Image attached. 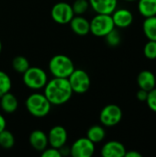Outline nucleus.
<instances>
[{"label":"nucleus","mask_w":156,"mask_h":157,"mask_svg":"<svg viewBox=\"0 0 156 157\" xmlns=\"http://www.w3.org/2000/svg\"><path fill=\"white\" fill-rule=\"evenodd\" d=\"M69 24L72 31L78 36H86L90 33V22L82 15H74Z\"/></svg>","instance_id":"14"},{"label":"nucleus","mask_w":156,"mask_h":157,"mask_svg":"<svg viewBox=\"0 0 156 157\" xmlns=\"http://www.w3.org/2000/svg\"><path fill=\"white\" fill-rule=\"evenodd\" d=\"M47 135L49 145L57 149H60L64 146L68 139V133L66 129L60 125L52 127Z\"/></svg>","instance_id":"10"},{"label":"nucleus","mask_w":156,"mask_h":157,"mask_svg":"<svg viewBox=\"0 0 156 157\" xmlns=\"http://www.w3.org/2000/svg\"><path fill=\"white\" fill-rule=\"evenodd\" d=\"M0 107L4 112L7 114H12L18 108L17 98L9 91L0 97Z\"/></svg>","instance_id":"17"},{"label":"nucleus","mask_w":156,"mask_h":157,"mask_svg":"<svg viewBox=\"0 0 156 157\" xmlns=\"http://www.w3.org/2000/svg\"><path fill=\"white\" fill-rule=\"evenodd\" d=\"M144 56L149 60L156 59V40H148L143 49Z\"/></svg>","instance_id":"26"},{"label":"nucleus","mask_w":156,"mask_h":157,"mask_svg":"<svg viewBox=\"0 0 156 157\" xmlns=\"http://www.w3.org/2000/svg\"><path fill=\"white\" fill-rule=\"evenodd\" d=\"M88 2L97 14L111 15L118 7V0H88Z\"/></svg>","instance_id":"12"},{"label":"nucleus","mask_w":156,"mask_h":157,"mask_svg":"<svg viewBox=\"0 0 156 157\" xmlns=\"http://www.w3.org/2000/svg\"><path fill=\"white\" fill-rule=\"evenodd\" d=\"M148 92H149V91H146V90H143V89H141V88H140V90L137 92L136 97H137V98H138L140 101H144V102H145L146 99H147Z\"/></svg>","instance_id":"29"},{"label":"nucleus","mask_w":156,"mask_h":157,"mask_svg":"<svg viewBox=\"0 0 156 157\" xmlns=\"http://www.w3.org/2000/svg\"><path fill=\"white\" fill-rule=\"evenodd\" d=\"M67 79L70 83V86L74 93L85 94L90 88V76L83 69H74Z\"/></svg>","instance_id":"6"},{"label":"nucleus","mask_w":156,"mask_h":157,"mask_svg":"<svg viewBox=\"0 0 156 157\" xmlns=\"http://www.w3.org/2000/svg\"><path fill=\"white\" fill-rule=\"evenodd\" d=\"M73 90L67 78L53 77L44 86V95L51 105L65 104L73 96Z\"/></svg>","instance_id":"1"},{"label":"nucleus","mask_w":156,"mask_h":157,"mask_svg":"<svg viewBox=\"0 0 156 157\" xmlns=\"http://www.w3.org/2000/svg\"><path fill=\"white\" fill-rule=\"evenodd\" d=\"M145 102L147 103V106L151 110L156 112V87L148 92L147 99Z\"/></svg>","instance_id":"27"},{"label":"nucleus","mask_w":156,"mask_h":157,"mask_svg":"<svg viewBox=\"0 0 156 157\" xmlns=\"http://www.w3.org/2000/svg\"><path fill=\"white\" fill-rule=\"evenodd\" d=\"M41 156L42 157H62V154L59 149L51 147V148H46L41 152Z\"/></svg>","instance_id":"28"},{"label":"nucleus","mask_w":156,"mask_h":157,"mask_svg":"<svg viewBox=\"0 0 156 157\" xmlns=\"http://www.w3.org/2000/svg\"><path fill=\"white\" fill-rule=\"evenodd\" d=\"M122 119L121 109L115 105L109 104L105 106L99 114V121L105 127H113L120 122Z\"/></svg>","instance_id":"7"},{"label":"nucleus","mask_w":156,"mask_h":157,"mask_svg":"<svg viewBox=\"0 0 156 157\" xmlns=\"http://www.w3.org/2000/svg\"><path fill=\"white\" fill-rule=\"evenodd\" d=\"M25 105L28 112L36 118L46 117L50 113L52 106L45 95L41 93L30 94L27 98Z\"/></svg>","instance_id":"2"},{"label":"nucleus","mask_w":156,"mask_h":157,"mask_svg":"<svg viewBox=\"0 0 156 157\" xmlns=\"http://www.w3.org/2000/svg\"><path fill=\"white\" fill-rule=\"evenodd\" d=\"M138 10L144 17L156 16V0H138Z\"/></svg>","instance_id":"18"},{"label":"nucleus","mask_w":156,"mask_h":157,"mask_svg":"<svg viewBox=\"0 0 156 157\" xmlns=\"http://www.w3.org/2000/svg\"><path fill=\"white\" fill-rule=\"evenodd\" d=\"M95 144L86 136L77 139L70 147V155L73 157H91L95 153Z\"/></svg>","instance_id":"9"},{"label":"nucleus","mask_w":156,"mask_h":157,"mask_svg":"<svg viewBox=\"0 0 156 157\" xmlns=\"http://www.w3.org/2000/svg\"><path fill=\"white\" fill-rule=\"evenodd\" d=\"M2 52V42H1V40H0V53Z\"/></svg>","instance_id":"32"},{"label":"nucleus","mask_w":156,"mask_h":157,"mask_svg":"<svg viewBox=\"0 0 156 157\" xmlns=\"http://www.w3.org/2000/svg\"><path fill=\"white\" fill-rule=\"evenodd\" d=\"M124 1H127V2H134V1H138V0H124Z\"/></svg>","instance_id":"33"},{"label":"nucleus","mask_w":156,"mask_h":157,"mask_svg":"<svg viewBox=\"0 0 156 157\" xmlns=\"http://www.w3.org/2000/svg\"><path fill=\"white\" fill-rule=\"evenodd\" d=\"M29 60L24 57V56H16L13 61H12V67L13 69L19 73V74H23L25 73L29 68Z\"/></svg>","instance_id":"22"},{"label":"nucleus","mask_w":156,"mask_h":157,"mask_svg":"<svg viewBox=\"0 0 156 157\" xmlns=\"http://www.w3.org/2000/svg\"><path fill=\"white\" fill-rule=\"evenodd\" d=\"M143 29L149 40H156V16L145 17L143 24Z\"/></svg>","instance_id":"20"},{"label":"nucleus","mask_w":156,"mask_h":157,"mask_svg":"<svg viewBox=\"0 0 156 157\" xmlns=\"http://www.w3.org/2000/svg\"><path fill=\"white\" fill-rule=\"evenodd\" d=\"M125 157H142V155L137 151H130V152L126 151Z\"/></svg>","instance_id":"30"},{"label":"nucleus","mask_w":156,"mask_h":157,"mask_svg":"<svg viewBox=\"0 0 156 157\" xmlns=\"http://www.w3.org/2000/svg\"><path fill=\"white\" fill-rule=\"evenodd\" d=\"M106 42L110 46V47H117L118 45H120V41H121V36L119 32L118 29H113L109 33H108L106 36Z\"/></svg>","instance_id":"24"},{"label":"nucleus","mask_w":156,"mask_h":157,"mask_svg":"<svg viewBox=\"0 0 156 157\" xmlns=\"http://www.w3.org/2000/svg\"><path fill=\"white\" fill-rule=\"evenodd\" d=\"M115 28L126 29L133 22V15L127 8H117L111 14Z\"/></svg>","instance_id":"11"},{"label":"nucleus","mask_w":156,"mask_h":157,"mask_svg":"<svg viewBox=\"0 0 156 157\" xmlns=\"http://www.w3.org/2000/svg\"><path fill=\"white\" fill-rule=\"evenodd\" d=\"M125 146L118 141H109L101 148V155L103 157H124L126 154Z\"/></svg>","instance_id":"13"},{"label":"nucleus","mask_w":156,"mask_h":157,"mask_svg":"<svg viewBox=\"0 0 156 157\" xmlns=\"http://www.w3.org/2000/svg\"><path fill=\"white\" fill-rule=\"evenodd\" d=\"M23 83L27 87L32 90H40L44 88L48 82L46 72L37 66H29V68L22 74Z\"/></svg>","instance_id":"4"},{"label":"nucleus","mask_w":156,"mask_h":157,"mask_svg":"<svg viewBox=\"0 0 156 157\" xmlns=\"http://www.w3.org/2000/svg\"><path fill=\"white\" fill-rule=\"evenodd\" d=\"M6 119L4 118V116L0 113V132L6 129Z\"/></svg>","instance_id":"31"},{"label":"nucleus","mask_w":156,"mask_h":157,"mask_svg":"<svg viewBox=\"0 0 156 157\" xmlns=\"http://www.w3.org/2000/svg\"><path fill=\"white\" fill-rule=\"evenodd\" d=\"M15 137L13 133L7 130H3L0 132V146L4 149H11L15 145Z\"/></svg>","instance_id":"21"},{"label":"nucleus","mask_w":156,"mask_h":157,"mask_svg":"<svg viewBox=\"0 0 156 157\" xmlns=\"http://www.w3.org/2000/svg\"><path fill=\"white\" fill-rule=\"evenodd\" d=\"M86 137L95 144L101 143L106 137V131L101 125H93L86 132Z\"/></svg>","instance_id":"19"},{"label":"nucleus","mask_w":156,"mask_h":157,"mask_svg":"<svg viewBox=\"0 0 156 157\" xmlns=\"http://www.w3.org/2000/svg\"><path fill=\"white\" fill-rule=\"evenodd\" d=\"M49 70L53 77L68 78L75 69L74 62L64 54H56L49 62Z\"/></svg>","instance_id":"3"},{"label":"nucleus","mask_w":156,"mask_h":157,"mask_svg":"<svg viewBox=\"0 0 156 157\" xmlns=\"http://www.w3.org/2000/svg\"><path fill=\"white\" fill-rule=\"evenodd\" d=\"M71 6L74 15H83L90 7L88 0H75Z\"/></svg>","instance_id":"25"},{"label":"nucleus","mask_w":156,"mask_h":157,"mask_svg":"<svg viewBox=\"0 0 156 157\" xmlns=\"http://www.w3.org/2000/svg\"><path fill=\"white\" fill-rule=\"evenodd\" d=\"M29 144L31 145V147L38 152H42L49 145L48 135L40 130L33 131L29 134Z\"/></svg>","instance_id":"15"},{"label":"nucleus","mask_w":156,"mask_h":157,"mask_svg":"<svg viewBox=\"0 0 156 157\" xmlns=\"http://www.w3.org/2000/svg\"><path fill=\"white\" fill-rule=\"evenodd\" d=\"M51 16L54 22L64 25L71 21L74 16V13L70 4L66 2H59L52 6L51 10Z\"/></svg>","instance_id":"8"},{"label":"nucleus","mask_w":156,"mask_h":157,"mask_svg":"<svg viewBox=\"0 0 156 157\" xmlns=\"http://www.w3.org/2000/svg\"><path fill=\"white\" fill-rule=\"evenodd\" d=\"M89 22L90 33L96 37H105L113 29H115L111 15L97 14Z\"/></svg>","instance_id":"5"},{"label":"nucleus","mask_w":156,"mask_h":157,"mask_svg":"<svg viewBox=\"0 0 156 157\" xmlns=\"http://www.w3.org/2000/svg\"><path fill=\"white\" fill-rule=\"evenodd\" d=\"M137 84L141 89L150 91L155 87L156 77L154 74L149 70H143L140 72L137 76Z\"/></svg>","instance_id":"16"},{"label":"nucleus","mask_w":156,"mask_h":157,"mask_svg":"<svg viewBox=\"0 0 156 157\" xmlns=\"http://www.w3.org/2000/svg\"><path fill=\"white\" fill-rule=\"evenodd\" d=\"M12 87V81L9 75L4 71L0 70V97L10 91Z\"/></svg>","instance_id":"23"}]
</instances>
